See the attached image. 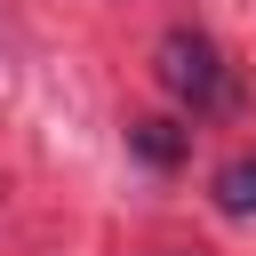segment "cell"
Returning a JSON list of instances; mask_svg holds the SVG:
<instances>
[{
  "label": "cell",
  "mask_w": 256,
  "mask_h": 256,
  "mask_svg": "<svg viewBox=\"0 0 256 256\" xmlns=\"http://www.w3.org/2000/svg\"><path fill=\"white\" fill-rule=\"evenodd\" d=\"M152 72H160V88H168L192 120H216V112H232V104H240V80H232L224 48H216L200 24H168V32H160V48H152Z\"/></svg>",
  "instance_id": "6da1fadb"
},
{
  "label": "cell",
  "mask_w": 256,
  "mask_h": 256,
  "mask_svg": "<svg viewBox=\"0 0 256 256\" xmlns=\"http://www.w3.org/2000/svg\"><path fill=\"white\" fill-rule=\"evenodd\" d=\"M208 192H216V208H224V216H256V152H232V160L216 168V184H208Z\"/></svg>",
  "instance_id": "7a4b0ae2"
},
{
  "label": "cell",
  "mask_w": 256,
  "mask_h": 256,
  "mask_svg": "<svg viewBox=\"0 0 256 256\" xmlns=\"http://www.w3.org/2000/svg\"><path fill=\"white\" fill-rule=\"evenodd\" d=\"M128 152L152 160V168H176L184 160V128L176 120H128Z\"/></svg>",
  "instance_id": "3957f363"
}]
</instances>
